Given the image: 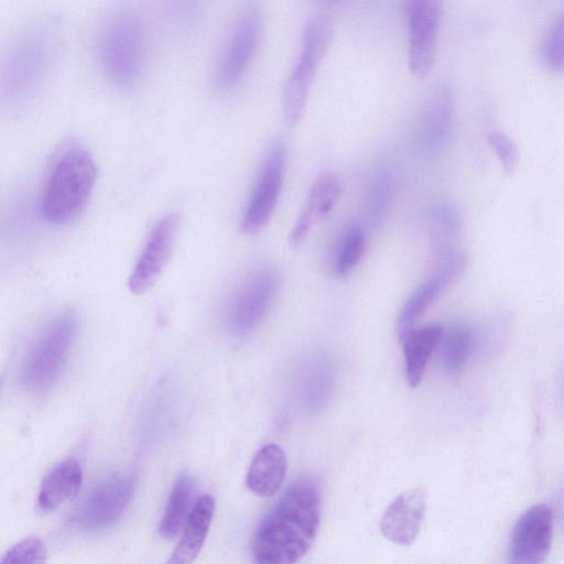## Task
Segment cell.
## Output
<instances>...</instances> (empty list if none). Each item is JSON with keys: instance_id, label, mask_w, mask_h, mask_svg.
<instances>
[{"instance_id": "1", "label": "cell", "mask_w": 564, "mask_h": 564, "mask_svg": "<svg viewBox=\"0 0 564 564\" xmlns=\"http://www.w3.org/2000/svg\"><path fill=\"white\" fill-rule=\"evenodd\" d=\"M321 489L301 476L283 492L258 525L251 553L257 563L291 564L312 547L321 522Z\"/></svg>"}, {"instance_id": "2", "label": "cell", "mask_w": 564, "mask_h": 564, "mask_svg": "<svg viewBox=\"0 0 564 564\" xmlns=\"http://www.w3.org/2000/svg\"><path fill=\"white\" fill-rule=\"evenodd\" d=\"M61 39L58 20L37 17L10 41L0 67L1 95L10 105L32 99L50 75Z\"/></svg>"}, {"instance_id": "3", "label": "cell", "mask_w": 564, "mask_h": 564, "mask_svg": "<svg viewBox=\"0 0 564 564\" xmlns=\"http://www.w3.org/2000/svg\"><path fill=\"white\" fill-rule=\"evenodd\" d=\"M97 177L93 155L84 148L63 151L52 165L44 183L40 214L55 226L73 223L85 210Z\"/></svg>"}, {"instance_id": "4", "label": "cell", "mask_w": 564, "mask_h": 564, "mask_svg": "<svg viewBox=\"0 0 564 564\" xmlns=\"http://www.w3.org/2000/svg\"><path fill=\"white\" fill-rule=\"evenodd\" d=\"M144 29L135 10L119 7L102 21L96 42L100 69L115 87L134 86L142 73L145 53Z\"/></svg>"}, {"instance_id": "5", "label": "cell", "mask_w": 564, "mask_h": 564, "mask_svg": "<svg viewBox=\"0 0 564 564\" xmlns=\"http://www.w3.org/2000/svg\"><path fill=\"white\" fill-rule=\"evenodd\" d=\"M77 334V315L66 310L39 334L25 354L19 380L31 392H44L61 377Z\"/></svg>"}, {"instance_id": "6", "label": "cell", "mask_w": 564, "mask_h": 564, "mask_svg": "<svg viewBox=\"0 0 564 564\" xmlns=\"http://www.w3.org/2000/svg\"><path fill=\"white\" fill-rule=\"evenodd\" d=\"M263 17L258 0H246L230 25L214 70L217 90L236 88L248 72L260 46Z\"/></svg>"}, {"instance_id": "7", "label": "cell", "mask_w": 564, "mask_h": 564, "mask_svg": "<svg viewBox=\"0 0 564 564\" xmlns=\"http://www.w3.org/2000/svg\"><path fill=\"white\" fill-rule=\"evenodd\" d=\"M332 35V22L325 15L311 19L303 29L300 54L286 78L282 96L283 119L290 128L296 127L303 117L314 77L330 45Z\"/></svg>"}, {"instance_id": "8", "label": "cell", "mask_w": 564, "mask_h": 564, "mask_svg": "<svg viewBox=\"0 0 564 564\" xmlns=\"http://www.w3.org/2000/svg\"><path fill=\"white\" fill-rule=\"evenodd\" d=\"M281 286V274L274 267H260L248 274L235 290L226 322L235 335L252 332L264 318Z\"/></svg>"}, {"instance_id": "9", "label": "cell", "mask_w": 564, "mask_h": 564, "mask_svg": "<svg viewBox=\"0 0 564 564\" xmlns=\"http://www.w3.org/2000/svg\"><path fill=\"white\" fill-rule=\"evenodd\" d=\"M408 30V67L416 78L426 77L433 68L443 0H404Z\"/></svg>"}, {"instance_id": "10", "label": "cell", "mask_w": 564, "mask_h": 564, "mask_svg": "<svg viewBox=\"0 0 564 564\" xmlns=\"http://www.w3.org/2000/svg\"><path fill=\"white\" fill-rule=\"evenodd\" d=\"M285 166V147L280 140H274L263 160L242 214L240 228L243 234L253 235L270 221L283 185Z\"/></svg>"}, {"instance_id": "11", "label": "cell", "mask_w": 564, "mask_h": 564, "mask_svg": "<svg viewBox=\"0 0 564 564\" xmlns=\"http://www.w3.org/2000/svg\"><path fill=\"white\" fill-rule=\"evenodd\" d=\"M134 487L135 480L130 474L108 476L87 495L75 514V522L86 530L110 527L129 506Z\"/></svg>"}, {"instance_id": "12", "label": "cell", "mask_w": 564, "mask_h": 564, "mask_svg": "<svg viewBox=\"0 0 564 564\" xmlns=\"http://www.w3.org/2000/svg\"><path fill=\"white\" fill-rule=\"evenodd\" d=\"M178 229L180 216L175 213L154 224L129 275L131 293L143 294L158 282L172 256Z\"/></svg>"}, {"instance_id": "13", "label": "cell", "mask_w": 564, "mask_h": 564, "mask_svg": "<svg viewBox=\"0 0 564 564\" xmlns=\"http://www.w3.org/2000/svg\"><path fill=\"white\" fill-rule=\"evenodd\" d=\"M553 512L546 505L527 509L513 525L509 561L516 564H536L547 556L553 540Z\"/></svg>"}, {"instance_id": "14", "label": "cell", "mask_w": 564, "mask_h": 564, "mask_svg": "<svg viewBox=\"0 0 564 564\" xmlns=\"http://www.w3.org/2000/svg\"><path fill=\"white\" fill-rule=\"evenodd\" d=\"M455 102L447 85L435 87L419 113L415 138L425 153H435L446 143L454 124Z\"/></svg>"}, {"instance_id": "15", "label": "cell", "mask_w": 564, "mask_h": 564, "mask_svg": "<svg viewBox=\"0 0 564 564\" xmlns=\"http://www.w3.org/2000/svg\"><path fill=\"white\" fill-rule=\"evenodd\" d=\"M426 510L423 488L400 494L386 509L380 520V531L390 542L409 546L416 539Z\"/></svg>"}, {"instance_id": "16", "label": "cell", "mask_w": 564, "mask_h": 564, "mask_svg": "<svg viewBox=\"0 0 564 564\" xmlns=\"http://www.w3.org/2000/svg\"><path fill=\"white\" fill-rule=\"evenodd\" d=\"M215 512V499L210 495H203L192 507L185 521L181 539L167 563H192L200 552Z\"/></svg>"}, {"instance_id": "17", "label": "cell", "mask_w": 564, "mask_h": 564, "mask_svg": "<svg viewBox=\"0 0 564 564\" xmlns=\"http://www.w3.org/2000/svg\"><path fill=\"white\" fill-rule=\"evenodd\" d=\"M288 462L282 447L275 443L262 446L254 455L246 477L250 491L260 497L278 492L286 475Z\"/></svg>"}, {"instance_id": "18", "label": "cell", "mask_w": 564, "mask_h": 564, "mask_svg": "<svg viewBox=\"0 0 564 564\" xmlns=\"http://www.w3.org/2000/svg\"><path fill=\"white\" fill-rule=\"evenodd\" d=\"M444 327L434 323L412 328L400 337L403 346L405 378L411 388L423 379L426 365L435 348L442 341Z\"/></svg>"}, {"instance_id": "19", "label": "cell", "mask_w": 564, "mask_h": 564, "mask_svg": "<svg viewBox=\"0 0 564 564\" xmlns=\"http://www.w3.org/2000/svg\"><path fill=\"white\" fill-rule=\"evenodd\" d=\"M83 481L80 464L66 458L55 465L44 477L37 494V505L43 511H54L72 500Z\"/></svg>"}, {"instance_id": "20", "label": "cell", "mask_w": 564, "mask_h": 564, "mask_svg": "<svg viewBox=\"0 0 564 564\" xmlns=\"http://www.w3.org/2000/svg\"><path fill=\"white\" fill-rule=\"evenodd\" d=\"M193 490L194 482L187 474L181 475L174 482L159 524V534L163 539L172 540L183 529L192 510Z\"/></svg>"}, {"instance_id": "21", "label": "cell", "mask_w": 564, "mask_h": 564, "mask_svg": "<svg viewBox=\"0 0 564 564\" xmlns=\"http://www.w3.org/2000/svg\"><path fill=\"white\" fill-rule=\"evenodd\" d=\"M340 195V181L335 173L321 174L314 182L307 200L299 215L311 225L325 217L335 206Z\"/></svg>"}, {"instance_id": "22", "label": "cell", "mask_w": 564, "mask_h": 564, "mask_svg": "<svg viewBox=\"0 0 564 564\" xmlns=\"http://www.w3.org/2000/svg\"><path fill=\"white\" fill-rule=\"evenodd\" d=\"M443 291L444 289L438 281L431 276L411 293L398 317V333L400 337L413 328L416 321Z\"/></svg>"}, {"instance_id": "23", "label": "cell", "mask_w": 564, "mask_h": 564, "mask_svg": "<svg viewBox=\"0 0 564 564\" xmlns=\"http://www.w3.org/2000/svg\"><path fill=\"white\" fill-rule=\"evenodd\" d=\"M460 219L457 210L451 205L435 208L431 217L430 239L434 254L456 248L454 242L458 236Z\"/></svg>"}, {"instance_id": "24", "label": "cell", "mask_w": 564, "mask_h": 564, "mask_svg": "<svg viewBox=\"0 0 564 564\" xmlns=\"http://www.w3.org/2000/svg\"><path fill=\"white\" fill-rule=\"evenodd\" d=\"M442 364L449 373L460 371L474 347V337L470 330L463 326H453L443 335Z\"/></svg>"}, {"instance_id": "25", "label": "cell", "mask_w": 564, "mask_h": 564, "mask_svg": "<svg viewBox=\"0 0 564 564\" xmlns=\"http://www.w3.org/2000/svg\"><path fill=\"white\" fill-rule=\"evenodd\" d=\"M366 248L364 230L358 226L347 228L339 242L334 260L337 276H346L359 263Z\"/></svg>"}, {"instance_id": "26", "label": "cell", "mask_w": 564, "mask_h": 564, "mask_svg": "<svg viewBox=\"0 0 564 564\" xmlns=\"http://www.w3.org/2000/svg\"><path fill=\"white\" fill-rule=\"evenodd\" d=\"M393 184L389 173H380L372 181L368 193V217L372 226L381 224L392 199Z\"/></svg>"}, {"instance_id": "27", "label": "cell", "mask_w": 564, "mask_h": 564, "mask_svg": "<svg viewBox=\"0 0 564 564\" xmlns=\"http://www.w3.org/2000/svg\"><path fill=\"white\" fill-rule=\"evenodd\" d=\"M542 58L551 70L564 73V12L554 19L546 31Z\"/></svg>"}, {"instance_id": "28", "label": "cell", "mask_w": 564, "mask_h": 564, "mask_svg": "<svg viewBox=\"0 0 564 564\" xmlns=\"http://www.w3.org/2000/svg\"><path fill=\"white\" fill-rule=\"evenodd\" d=\"M466 265V253L460 249L454 248L436 257V268L432 276L445 290L460 279Z\"/></svg>"}, {"instance_id": "29", "label": "cell", "mask_w": 564, "mask_h": 564, "mask_svg": "<svg viewBox=\"0 0 564 564\" xmlns=\"http://www.w3.org/2000/svg\"><path fill=\"white\" fill-rule=\"evenodd\" d=\"M46 560L47 550L42 540L36 536H28L8 549L0 562L2 564H39L45 563Z\"/></svg>"}, {"instance_id": "30", "label": "cell", "mask_w": 564, "mask_h": 564, "mask_svg": "<svg viewBox=\"0 0 564 564\" xmlns=\"http://www.w3.org/2000/svg\"><path fill=\"white\" fill-rule=\"evenodd\" d=\"M489 147L499 159L503 171L511 174L519 163V150L505 133L491 131L487 137Z\"/></svg>"}, {"instance_id": "31", "label": "cell", "mask_w": 564, "mask_h": 564, "mask_svg": "<svg viewBox=\"0 0 564 564\" xmlns=\"http://www.w3.org/2000/svg\"><path fill=\"white\" fill-rule=\"evenodd\" d=\"M167 13L184 23L191 21L200 10L204 0H163Z\"/></svg>"}, {"instance_id": "32", "label": "cell", "mask_w": 564, "mask_h": 564, "mask_svg": "<svg viewBox=\"0 0 564 564\" xmlns=\"http://www.w3.org/2000/svg\"><path fill=\"white\" fill-rule=\"evenodd\" d=\"M324 4L326 6H335L336 3H338L340 0H322Z\"/></svg>"}]
</instances>
